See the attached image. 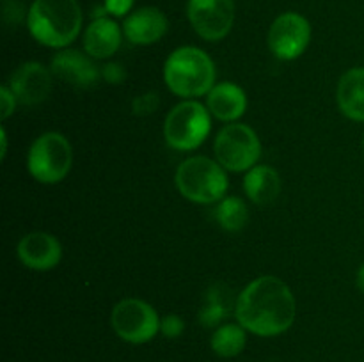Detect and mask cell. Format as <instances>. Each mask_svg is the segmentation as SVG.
Returning a JSON list of instances; mask_svg holds the SVG:
<instances>
[{"mask_svg": "<svg viewBox=\"0 0 364 362\" xmlns=\"http://www.w3.org/2000/svg\"><path fill=\"white\" fill-rule=\"evenodd\" d=\"M18 258L27 268L36 270V272H48L55 268L63 259V247L60 241L53 234L41 233H28L21 236L18 241Z\"/></svg>", "mask_w": 364, "mask_h": 362, "instance_id": "obj_12", "label": "cell"}, {"mask_svg": "<svg viewBox=\"0 0 364 362\" xmlns=\"http://www.w3.org/2000/svg\"><path fill=\"white\" fill-rule=\"evenodd\" d=\"M174 181L180 194L198 204L223 201L230 187L226 169L208 156H191L181 162Z\"/></svg>", "mask_w": 364, "mask_h": 362, "instance_id": "obj_4", "label": "cell"}, {"mask_svg": "<svg viewBox=\"0 0 364 362\" xmlns=\"http://www.w3.org/2000/svg\"><path fill=\"white\" fill-rule=\"evenodd\" d=\"M244 192L255 204H269L281 192L279 172L274 167L255 165L245 172Z\"/></svg>", "mask_w": 364, "mask_h": 362, "instance_id": "obj_18", "label": "cell"}, {"mask_svg": "<svg viewBox=\"0 0 364 362\" xmlns=\"http://www.w3.org/2000/svg\"><path fill=\"white\" fill-rule=\"evenodd\" d=\"M311 41V25L299 13H283L270 25L267 45L279 60H295Z\"/></svg>", "mask_w": 364, "mask_h": 362, "instance_id": "obj_9", "label": "cell"}, {"mask_svg": "<svg viewBox=\"0 0 364 362\" xmlns=\"http://www.w3.org/2000/svg\"><path fill=\"white\" fill-rule=\"evenodd\" d=\"M336 103L345 117L364 123V67H352L341 75L336 87Z\"/></svg>", "mask_w": 364, "mask_h": 362, "instance_id": "obj_17", "label": "cell"}, {"mask_svg": "<svg viewBox=\"0 0 364 362\" xmlns=\"http://www.w3.org/2000/svg\"><path fill=\"white\" fill-rule=\"evenodd\" d=\"M159 106V94L155 92H146V94L135 96L134 102H132V110H134L135 116H149L153 114Z\"/></svg>", "mask_w": 364, "mask_h": 362, "instance_id": "obj_22", "label": "cell"}, {"mask_svg": "<svg viewBox=\"0 0 364 362\" xmlns=\"http://www.w3.org/2000/svg\"><path fill=\"white\" fill-rule=\"evenodd\" d=\"M162 318L153 305L141 298H123L117 302L110 314V325L123 341L142 344L151 341L160 332Z\"/></svg>", "mask_w": 364, "mask_h": 362, "instance_id": "obj_8", "label": "cell"}, {"mask_svg": "<svg viewBox=\"0 0 364 362\" xmlns=\"http://www.w3.org/2000/svg\"><path fill=\"white\" fill-rule=\"evenodd\" d=\"M185 323L183 319L178 314H167L164 316L162 322H160V332L167 337V339H176L183 334Z\"/></svg>", "mask_w": 364, "mask_h": 362, "instance_id": "obj_23", "label": "cell"}, {"mask_svg": "<svg viewBox=\"0 0 364 362\" xmlns=\"http://www.w3.org/2000/svg\"><path fill=\"white\" fill-rule=\"evenodd\" d=\"M52 71L41 62L28 60L13 71L7 87L13 91L14 98L21 105H38L52 92Z\"/></svg>", "mask_w": 364, "mask_h": 362, "instance_id": "obj_11", "label": "cell"}, {"mask_svg": "<svg viewBox=\"0 0 364 362\" xmlns=\"http://www.w3.org/2000/svg\"><path fill=\"white\" fill-rule=\"evenodd\" d=\"M213 153L220 165L231 172H247L262 156V142L251 126L230 123L217 133Z\"/></svg>", "mask_w": 364, "mask_h": 362, "instance_id": "obj_7", "label": "cell"}, {"mask_svg": "<svg viewBox=\"0 0 364 362\" xmlns=\"http://www.w3.org/2000/svg\"><path fill=\"white\" fill-rule=\"evenodd\" d=\"M169 20L159 7L146 6L124 18L123 34L134 45H153L166 35Z\"/></svg>", "mask_w": 364, "mask_h": 362, "instance_id": "obj_14", "label": "cell"}, {"mask_svg": "<svg viewBox=\"0 0 364 362\" xmlns=\"http://www.w3.org/2000/svg\"><path fill=\"white\" fill-rule=\"evenodd\" d=\"M187 16L192 28L205 41H220L235 23L233 0H188Z\"/></svg>", "mask_w": 364, "mask_h": 362, "instance_id": "obj_10", "label": "cell"}, {"mask_svg": "<svg viewBox=\"0 0 364 362\" xmlns=\"http://www.w3.org/2000/svg\"><path fill=\"white\" fill-rule=\"evenodd\" d=\"M217 224L223 227L224 231L230 233H237L242 231L249 222V209L247 204L242 201L240 197H224L219 201L215 212H213Z\"/></svg>", "mask_w": 364, "mask_h": 362, "instance_id": "obj_21", "label": "cell"}, {"mask_svg": "<svg viewBox=\"0 0 364 362\" xmlns=\"http://www.w3.org/2000/svg\"><path fill=\"white\" fill-rule=\"evenodd\" d=\"M0 142H2V149H0V158H6L7 155V133H6V128H0Z\"/></svg>", "mask_w": 364, "mask_h": 362, "instance_id": "obj_27", "label": "cell"}, {"mask_svg": "<svg viewBox=\"0 0 364 362\" xmlns=\"http://www.w3.org/2000/svg\"><path fill=\"white\" fill-rule=\"evenodd\" d=\"M206 109L215 119L237 123L247 110V94L233 82H220L206 94Z\"/></svg>", "mask_w": 364, "mask_h": 362, "instance_id": "obj_15", "label": "cell"}, {"mask_svg": "<svg viewBox=\"0 0 364 362\" xmlns=\"http://www.w3.org/2000/svg\"><path fill=\"white\" fill-rule=\"evenodd\" d=\"M135 0H103V7L107 9L109 16H127L128 11L132 9Z\"/></svg>", "mask_w": 364, "mask_h": 362, "instance_id": "obj_26", "label": "cell"}, {"mask_svg": "<svg viewBox=\"0 0 364 362\" xmlns=\"http://www.w3.org/2000/svg\"><path fill=\"white\" fill-rule=\"evenodd\" d=\"M235 318L247 332L259 337L284 334L295 322L297 302L284 280L263 275L245 286L235 302Z\"/></svg>", "mask_w": 364, "mask_h": 362, "instance_id": "obj_1", "label": "cell"}, {"mask_svg": "<svg viewBox=\"0 0 364 362\" xmlns=\"http://www.w3.org/2000/svg\"><path fill=\"white\" fill-rule=\"evenodd\" d=\"M355 284H358V290L363 291V293H364V263L361 266H359L358 275H355Z\"/></svg>", "mask_w": 364, "mask_h": 362, "instance_id": "obj_28", "label": "cell"}, {"mask_svg": "<svg viewBox=\"0 0 364 362\" xmlns=\"http://www.w3.org/2000/svg\"><path fill=\"white\" fill-rule=\"evenodd\" d=\"M82 7L77 0H34L27 27L32 38L48 48H66L82 31Z\"/></svg>", "mask_w": 364, "mask_h": 362, "instance_id": "obj_2", "label": "cell"}, {"mask_svg": "<svg viewBox=\"0 0 364 362\" xmlns=\"http://www.w3.org/2000/svg\"><path fill=\"white\" fill-rule=\"evenodd\" d=\"M16 98H14L13 91H11L7 85L0 87V117L2 121H6L7 117L14 114V106H16Z\"/></svg>", "mask_w": 364, "mask_h": 362, "instance_id": "obj_25", "label": "cell"}, {"mask_svg": "<svg viewBox=\"0 0 364 362\" xmlns=\"http://www.w3.org/2000/svg\"><path fill=\"white\" fill-rule=\"evenodd\" d=\"M164 80L173 94L185 99L206 96L215 84V64L196 46H180L164 64Z\"/></svg>", "mask_w": 364, "mask_h": 362, "instance_id": "obj_3", "label": "cell"}, {"mask_svg": "<svg viewBox=\"0 0 364 362\" xmlns=\"http://www.w3.org/2000/svg\"><path fill=\"white\" fill-rule=\"evenodd\" d=\"M237 302V300H235ZM233 300H231V290L224 284H213L205 297L201 311H199V322L205 327H217L226 319L230 314V309H235Z\"/></svg>", "mask_w": 364, "mask_h": 362, "instance_id": "obj_19", "label": "cell"}, {"mask_svg": "<svg viewBox=\"0 0 364 362\" xmlns=\"http://www.w3.org/2000/svg\"><path fill=\"white\" fill-rule=\"evenodd\" d=\"M73 148L63 133L46 131L32 142L27 155V169L36 181L55 185L70 174Z\"/></svg>", "mask_w": 364, "mask_h": 362, "instance_id": "obj_6", "label": "cell"}, {"mask_svg": "<svg viewBox=\"0 0 364 362\" xmlns=\"http://www.w3.org/2000/svg\"><path fill=\"white\" fill-rule=\"evenodd\" d=\"M102 77L107 84H123L124 78H127V70H124L121 62H107L102 67Z\"/></svg>", "mask_w": 364, "mask_h": 362, "instance_id": "obj_24", "label": "cell"}, {"mask_svg": "<svg viewBox=\"0 0 364 362\" xmlns=\"http://www.w3.org/2000/svg\"><path fill=\"white\" fill-rule=\"evenodd\" d=\"M50 71L53 73V77L80 89L92 87L102 75L98 66L92 62L91 55L71 48L55 53L52 64H50Z\"/></svg>", "mask_w": 364, "mask_h": 362, "instance_id": "obj_13", "label": "cell"}, {"mask_svg": "<svg viewBox=\"0 0 364 362\" xmlns=\"http://www.w3.org/2000/svg\"><path fill=\"white\" fill-rule=\"evenodd\" d=\"M363 149H364V135H363Z\"/></svg>", "mask_w": 364, "mask_h": 362, "instance_id": "obj_29", "label": "cell"}, {"mask_svg": "<svg viewBox=\"0 0 364 362\" xmlns=\"http://www.w3.org/2000/svg\"><path fill=\"white\" fill-rule=\"evenodd\" d=\"M245 332L247 330L240 323H224V325L217 327V330L213 332L212 339H210V346L219 357H237L244 351L245 343H247Z\"/></svg>", "mask_w": 364, "mask_h": 362, "instance_id": "obj_20", "label": "cell"}, {"mask_svg": "<svg viewBox=\"0 0 364 362\" xmlns=\"http://www.w3.org/2000/svg\"><path fill=\"white\" fill-rule=\"evenodd\" d=\"M123 31L110 16L95 18L84 34V48L92 59H109L119 50Z\"/></svg>", "mask_w": 364, "mask_h": 362, "instance_id": "obj_16", "label": "cell"}, {"mask_svg": "<svg viewBox=\"0 0 364 362\" xmlns=\"http://www.w3.org/2000/svg\"><path fill=\"white\" fill-rule=\"evenodd\" d=\"M212 130V114L203 103L185 99L178 103L164 121V137L167 146L176 151L198 149Z\"/></svg>", "mask_w": 364, "mask_h": 362, "instance_id": "obj_5", "label": "cell"}]
</instances>
